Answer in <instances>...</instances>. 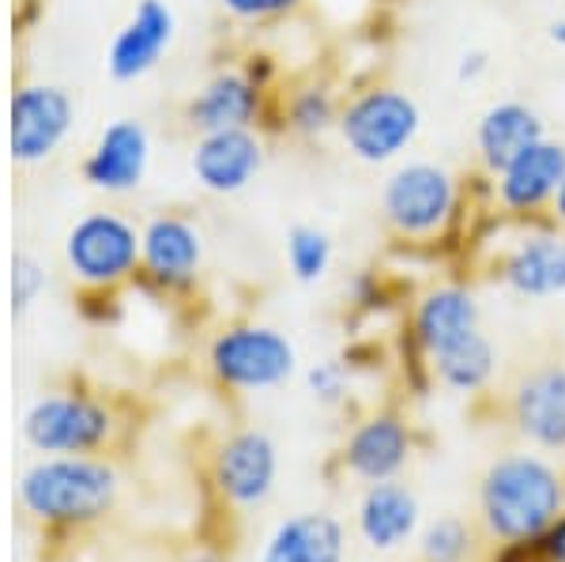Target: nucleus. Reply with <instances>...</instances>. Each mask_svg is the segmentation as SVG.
Listing matches in <instances>:
<instances>
[{"instance_id":"1","label":"nucleus","mask_w":565,"mask_h":562,"mask_svg":"<svg viewBox=\"0 0 565 562\" xmlns=\"http://www.w3.org/2000/svg\"><path fill=\"white\" fill-rule=\"evenodd\" d=\"M565 513V476L540 453H505L479 479V521L498 548H535Z\"/></svg>"},{"instance_id":"2","label":"nucleus","mask_w":565,"mask_h":562,"mask_svg":"<svg viewBox=\"0 0 565 562\" xmlns=\"http://www.w3.org/2000/svg\"><path fill=\"white\" fill-rule=\"evenodd\" d=\"M121 495V476L103 453L39 457L15 479L23 518L50 532H79L106 521Z\"/></svg>"},{"instance_id":"3","label":"nucleus","mask_w":565,"mask_h":562,"mask_svg":"<svg viewBox=\"0 0 565 562\" xmlns=\"http://www.w3.org/2000/svg\"><path fill=\"white\" fill-rule=\"evenodd\" d=\"M381 212H385L392 234H399L407 242H430L457 220L460 181L441 162H399L381 185Z\"/></svg>"},{"instance_id":"4","label":"nucleus","mask_w":565,"mask_h":562,"mask_svg":"<svg viewBox=\"0 0 565 562\" xmlns=\"http://www.w3.org/2000/svg\"><path fill=\"white\" fill-rule=\"evenodd\" d=\"M340 140L366 167H388L423 132V110L407 91L377 84L366 87L340 110Z\"/></svg>"},{"instance_id":"5","label":"nucleus","mask_w":565,"mask_h":562,"mask_svg":"<svg viewBox=\"0 0 565 562\" xmlns=\"http://www.w3.org/2000/svg\"><path fill=\"white\" fill-rule=\"evenodd\" d=\"M23 442L39 457H72V453H103L117 434V420L106 401L76 389L45 393L26 404L20 423Z\"/></svg>"},{"instance_id":"6","label":"nucleus","mask_w":565,"mask_h":562,"mask_svg":"<svg viewBox=\"0 0 565 562\" xmlns=\"http://www.w3.org/2000/svg\"><path fill=\"white\" fill-rule=\"evenodd\" d=\"M207 362L226 389L257 393V389H276L295 374L298 351L268 325H231L212 340Z\"/></svg>"},{"instance_id":"7","label":"nucleus","mask_w":565,"mask_h":562,"mask_svg":"<svg viewBox=\"0 0 565 562\" xmlns=\"http://www.w3.org/2000/svg\"><path fill=\"white\" fill-rule=\"evenodd\" d=\"M279 479V449L264 431H234L212 453V487L231 510H257Z\"/></svg>"},{"instance_id":"8","label":"nucleus","mask_w":565,"mask_h":562,"mask_svg":"<svg viewBox=\"0 0 565 562\" xmlns=\"http://www.w3.org/2000/svg\"><path fill=\"white\" fill-rule=\"evenodd\" d=\"M65 257L79 284L114 287L140 268V234L117 215H87L72 226Z\"/></svg>"},{"instance_id":"9","label":"nucleus","mask_w":565,"mask_h":562,"mask_svg":"<svg viewBox=\"0 0 565 562\" xmlns=\"http://www.w3.org/2000/svg\"><path fill=\"white\" fill-rule=\"evenodd\" d=\"M509 420L527 446L565 453V362L527 370L509 393Z\"/></svg>"},{"instance_id":"10","label":"nucleus","mask_w":565,"mask_h":562,"mask_svg":"<svg viewBox=\"0 0 565 562\" xmlns=\"http://www.w3.org/2000/svg\"><path fill=\"white\" fill-rule=\"evenodd\" d=\"M562 181H565V144L543 136L532 148H524L501 174H494V201L501 212L535 220L543 208L554 204V193L562 189Z\"/></svg>"},{"instance_id":"11","label":"nucleus","mask_w":565,"mask_h":562,"mask_svg":"<svg viewBox=\"0 0 565 562\" xmlns=\"http://www.w3.org/2000/svg\"><path fill=\"white\" fill-rule=\"evenodd\" d=\"M494 276L521 298L565 295V234L551 226H532L516 234L498 257Z\"/></svg>"},{"instance_id":"12","label":"nucleus","mask_w":565,"mask_h":562,"mask_svg":"<svg viewBox=\"0 0 565 562\" xmlns=\"http://www.w3.org/2000/svg\"><path fill=\"white\" fill-rule=\"evenodd\" d=\"M415 453L412 427L396 412H373L362 423H354L340 449V465L348 476L362 484H381V479H399Z\"/></svg>"},{"instance_id":"13","label":"nucleus","mask_w":565,"mask_h":562,"mask_svg":"<svg viewBox=\"0 0 565 562\" xmlns=\"http://www.w3.org/2000/svg\"><path fill=\"white\" fill-rule=\"evenodd\" d=\"M479 329H482L479 298L460 284H441L434 291H426L412 314V332L426 362L437 359L441 351L457 348L460 340H468Z\"/></svg>"},{"instance_id":"14","label":"nucleus","mask_w":565,"mask_h":562,"mask_svg":"<svg viewBox=\"0 0 565 562\" xmlns=\"http://www.w3.org/2000/svg\"><path fill=\"white\" fill-rule=\"evenodd\" d=\"M140 268L159 291H185L200 272V234L178 215H159L140 234Z\"/></svg>"},{"instance_id":"15","label":"nucleus","mask_w":565,"mask_h":562,"mask_svg":"<svg viewBox=\"0 0 565 562\" xmlns=\"http://www.w3.org/2000/svg\"><path fill=\"white\" fill-rule=\"evenodd\" d=\"M354 524H359V537L373 551H396L418 537L423 506H418V498L407 484L381 479V484H366V491L359 498V510H354Z\"/></svg>"},{"instance_id":"16","label":"nucleus","mask_w":565,"mask_h":562,"mask_svg":"<svg viewBox=\"0 0 565 562\" xmlns=\"http://www.w3.org/2000/svg\"><path fill=\"white\" fill-rule=\"evenodd\" d=\"M72 125V103L61 87H23L12 98V156L39 162L65 140Z\"/></svg>"},{"instance_id":"17","label":"nucleus","mask_w":565,"mask_h":562,"mask_svg":"<svg viewBox=\"0 0 565 562\" xmlns=\"http://www.w3.org/2000/svg\"><path fill=\"white\" fill-rule=\"evenodd\" d=\"M264 167V144L249 129L204 132L193 151V174L207 193H242Z\"/></svg>"},{"instance_id":"18","label":"nucleus","mask_w":565,"mask_h":562,"mask_svg":"<svg viewBox=\"0 0 565 562\" xmlns=\"http://www.w3.org/2000/svg\"><path fill=\"white\" fill-rule=\"evenodd\" d=\"M543 136H546V125L535 106L521 103V98L490 103L487 110L479 114V125H476V151H479L482 170H487L490 178L501 174L524 148H532Z\"/></svg>"},{"instance_id":"19","label":"nucleus","mask_w":565,"mask_h":562,"mask_svg":"<svg viewBox=\"0 0 565 562\" xmlns=\"http://www.w3.org/2000/svg\"><path fill=\"white\" fill-rule=\"evenodd\" d=\"M343 555H348V532L340 518L309 510L279 521L264 540L257 562H343Z\"/></svg>"},{"instance_id":"20","label":"nucleus","mask_w":565,"mask_h":562,"mask_svg":"<svg viewBox=\"0 0 565 562\" xmlns=\"http://www.w3.org/2000/svg\"><path fill=\"white\" fill-rule=\"evenodd\" d=\"M170 39H174V12L162 0H140L129 23L117 31L114 45H109V72L117 79L143 76L159 65Z\"/></svg>"},{"instance_id":"21","label":"nucleus","mask_w":565,"mask_h":562,"mask_svg":"<svg viewBox=\"0 0 565 562\" xmlns=\"http://www.w3.org/2000/svg\"><path fill=\"white\" fill-rule=\"evenodd\" d=\"M148 156H151V144L143 125L125 117V121H114L103 129L95 151L84 162V174L90 185L106 189V193H125V189L140 185L143 170H148Z\"/></svg>"},{"instance_id":"22","label":"nucleus","mask_w":565,"mask_h":562,"mask_svg":"<svg viewBox=\"0 0 565 562\" xmlns=\"http://www.w3.org/2000/svg\"><path fill=\"white\" fill-rule=\"evenodd\" d=\"M260 114V84L245 72H218L189 103V121L200 132L249 129Z\"/></svg>"},{"instance_id":"23","label":"nucleus","mask_w":565,"mask_h":562,"mask_svg":"<svg viewBox=\"0 0 565 562\" xmlns=\"http://www.w3.org/2000/svg\"><path fill=\"white\" fill-rule=\"evenodd\" d=\"M494 367H498V351L482 329L471 332L468 340H460L457 348L430 359L437 385H445L449 393H463V396L482 393V389L490 385V378H494Z\"/></svg>"},{"instance_id":"24","label":"nucleus","mask_w":565,"mask_h":562,"mask_svg":"<svg viewBox=\"0 0 565 562\" xmlns=\"http://www.w3.org/2000/svg\"><path fill=\"white\" fill-rule=\"evenodd\" d=\"M287 265L295 272L298 284H317V279H324L328 268H332V238H328L321 226H309V223L290 226Z\"/></svg>"},{"instance_id":"25","label":"nucleus","mask_w":565,"mask_h":562,"mask_svg":"<svg viewBox=\"0 0 565 562\" xmlns=\"http://www.w3.org/2000/svg\"><path fill=\"white\" fill-rule=\"evenodd\" d=\"M471 540V524L457 513H445L418 529V562H468Z\"/></svg>"},{"instance_id":"26","label":"nucleus","mask_w":565,"mask_h":562,"mask_svg":"<svg viewBox=\"0 0 565 562\" xmlns=\"http://www.w3.org/2000/svg\"><path fill=\"white\" fill-rule=\"evenodd\" d=\"M340 110L335 95L328 87H302L290 95L287 103V125L298 136H324L328 129L340 125Z\"/></svg>"},{"instance_id":"27","label":"nucleus","mask_w":565,"mask_h":562,"mask_svg":"<svg viewBox=\"0 0 565 562\" xmlns=\"http://www.w3.org/2000/svg\"><path fill=\"white\" fill-rule=\"evenodd\" d=\"M306 385L313 393V401L321 404H340L348 396V385H351V370L343 359H321L306 370Z\"/></svg>"},{"instance_id":"28","label":"nucleus","mask_w":565,"mask_h":562,"mask_svg":"<svg viewBox=\"0 0 565 562\" xmlns=\"http://www.w3.org/2000/svg\"><path fill=\"white\" fill-rule=\"evenodd\" d=\"M42 284H45L42 268L34 265L31 257H15V265H12V310H15V317L31 310L34 298H39V291H42Z\"/></svg>"},{"instance_id":"29","label":"nucleus","mask_w":565,"mask_h":562,"mask_svg":"<svg viewBox=\"0 0 565 562\" xmlns=\"http://www.w3.org/2000/svg\"><path fill=\"white\" fill-rule=\"evenodd\" d=\"M302 0H223V8L238 20H271V15H287Z\"/></svg>"},{"instance_id":"30","label":"nucleus","mask_w":565,"mask_h":562,"mask_svg":"<svg viewBox=\"0 0 565 562\" xmlns=\"http://www.w3.org/2000/svg\"><path fill=\"white\" fill-rule=\"evenodd\" d=\"M535 555L551 559V562H565V513L558 518V524H554V529L535 543Z\"/></svg>"},{"instance_id":"31","label":"nucleus","mask_w":565,"mask_h":562,"mask_svg":"<svg viewBox=\"0 0 565 562\" xmlns=\"http://www.w3.org/2000/svg\"><path fill=\"white\" fill-rule=\"evenodd\" d=\"M487 68H490L487 53H482V50H471V53H463V57H460L457 79H460V84H476L479 76H487Z\"/></svg>"},{"instance_id":"32","label":"nucleus","mask_w":565,"mask_h":562,"mask_svg":"<svg viewBox=\"0 0 565 562\" xmlns=\"http://www.w3.org/2000/svg\"><path fill=\"white\" fill-rule=\"evenodd\" d=\"M551 220L565 226V181H562V189L554 193V204H551Z\"/></svg>"},{"instance_id":"33","label":"nucleus","mask_w":565,"mask_h":562,"mask_svg":"<svg viewBox=\"0 0 565 562\" xmlns=\"http://www.w3.org/2000/svg\"><path fill=\"white\" fill-rule=\"evenodd\" d=\"M551 42H554V45H562V50H565V15H562V20H554V23H551Z\"/></svg>"},{"instance_id":"34","label":"nucleus","mask_w":565,"mask_h":562,"mask_svg":"<svg viewBox=\"0 0 565 562\" xmlns=\"http://www.w3.org/2000/svg\"><path fill=\"white\" fill-rule=\"evenodd\" d=\"M181 562H223L218 555H189V559H181Z\"/></svg>"},{"instance_id":"35","label":"nucleus","mask_w":565,"mask_h":562,"mask_svg":"<svg viewBox=\"0 0 565 562\" xmlns=\"http://www.w3.org/2000/svg\"><path fill=\"white\" fill-rule=\"evenodd\" d=\"M532 562H551V559H540V555H535V559H532Z\"/></svg>"}]
</instances>
